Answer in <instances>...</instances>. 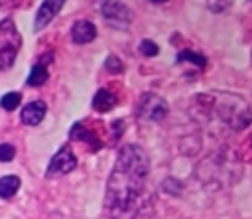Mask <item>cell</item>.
Returning a JSON list of instances; mask_svg holds the SVG:
<instances>
[{
	"mask_svg": "<svg viewBox=\"0 0 252 219\" xmlns=\"http://www.w3.org/2000/svg\"><path fill=\"white\" fill-rule=\"evenodd\" d=\"M150 172V158L146 150L138 144H124L118 150L114 168L106 182L104 205L112 215H128L136 209L144 180Z\"/></svg>",
	"mask_w": 252,
	"mask_h": 219,
	"instance_id": "obj_1",
	"label": "cell"
},
{
	"mask_svg": "<svg viewBox=\"0 0 252 219\" xmlns=\"http://www.w3.org/2000/svg\"><path fill=\"white\" fill-rule=\"evenodd\" d=\"M213 109L217 116L232 130H242L252 124V109L238 95H220L213 99Z\"/></svg>",
	"mask_w": 252,
	"mask_h": 219,
	"instance_id": "obj_2",
	"label": "cell"
},
{
	"mask_svg": "<svg viewBox=\"0 0 252 219\" xmlns=\"http://www.w3.org/2000/svg\"><path fill=\"white\" fill-rule=\"evenodd\" d=\"M22 47V36L12 18L0 22V71H8Z\"/></svg>",
	"mask_w": 252,
	"mask_h": 219,
	"instance_id": "obj_3",
	"label": "cell"
},
{
	"mask_svg": "<svg viewBox=\"0 0 252 219\" xmlns=\"http://www.w3.org/2000/svg\"><path fill=\"white\" fill-rule=\"evenodd\" d=\"M167 110H169L167 103L159 95H154V93L142 95L140 101H138V107H136L138 118L150 120V122H159L161 118H165Z\"/></svg>",
	"mask_w": 252,
	"mask_h": 219,
	"instance_id": "obj_4",
	"label": "cell"
},
{
	"mask_svg": "<svg viewBox=\"0 0 252 219\" xmlns=\"http://www.w3.org/2000/svg\"><path fill=\"white\" fill-rule=\"evenodd\" d=\"M100 12H102L104 22L116 30H126L134 20V12L120 0H106L102 4Z\"/></svg>",
	"mask_w": 252,
	"mask_h": 219,
	"instance_id": "obj_5",
	"label": "cell"
},
{
	"mask_svg": "<svg viewBox=\"0 0 252 219\" xmlns=\"http://www.w3.org/2000/svg\"><path fill=\"white\" fill-rule=\"evenodd\" d=\"M77 168V156L73 154V150L69 146H63L57 150V154L49 160V166L45 170L47 178H57V176H65L69 172H73Z\"/></svg>",
	"mask_w": 252,
	"mask_h": 219,
	"instance_id": "obj_6",
	"label": "cell"
},
{
	"mask_svg": "<svg viewBox=\"0 0 252 219\" xmlns=\"http://www.w3.org/2000/svg\"><path fill=\"white\" fill-rule=\"evenodd\" d=\"M63 4H65V0H43L41 6H39V10H37V14H35L33 30H35V32L43 30V28L59 14V10L63 8Z\"/></svg>",
	"mask_w": 252,
	"mask_h": 219,
	"instance_id": "obj_7",
	"label": "cell"
},
{
	"mask_svg": "<svg viewBox=\"0 0 252 219\" xmlns=\"http://www.w3.org/2000/svg\"><path fill=\"white\" fill-rule=\"evenodd\" d=\"M69 138L71 140H77L81 144H89V150L91 152H98L102 148V140L89 128H85L83 122H75L71 126V132H69Z\"/></svg>",
	"mask_w": 252,
	"mask_h": 219,
	"instance_id": "obj_8",
	"label": "cell"
},
{
	"mask_svg": "<svg viewBox=\"0 0 252 219\" xmlns=\"http://www.w3.org/2000/svg\"><path fill=\"white\" fill-rule=\"evenodd\" d=\"M45 112H47V107H45L43 101H32V103H28V105L22 109L20 116H22V122H24V124H28V126H37V124L43 120Z\"/></svg>",
	"mask_w": 252,
	"mask_h": 219,
	"instance_id": "obj_9",
	"label": "cell"
},
{
	"mask_svg": "<svg viewBox=\"0 0 252 219\" xmlns=\"http://www.w3.org/2000/svg\"><path fill=\"white\" fill-rule=\"evenodd\" d=\"M94 37H96V28H94L93 22H89V20H79V22L73 24V28H71V39H73L75 43H79V45L91 43Z\"/></svg>",
	"mask_w": 252,
	"mask_h": 219,
	"instance_id": "obj_10",
	"label": "cell"
},
{
	"mask_svg": "<svg viewBox=\"0 0 252 219\" xmlns=\"http://www.w3.org/2000/svg\"><path fill=\"white\" fill-rule=\"evenodd\" d=\"M91 105H93V109H94L96 112H108V110L116 105V97H114L108 89H98V91L94 93Z\"/></svg>",
	"mask_w": 252,
	"mask_h": 219,
	"instance_id": "obj_11",
	"label": "cell"
},
{
	"mask_svg": "<svg viewBox=\"0 0 252 219\" xmlns=\"http://www.w3.org/2000/svg\"><path fill=\"white\" fill-rule=\"evenodd\" d=\"M43 59H45V55H43ZM43 59H39V61L32 67V71H30V75H28V81H26L30 87H41V85L47 81L49 71H47V63H45Z\"/></svg>",
	"mask_w": 252,
	"mask_h": 219,
	"instance_id": "obj_12",
	"label": "cell"
},
{
	"mask_svg": "<svg viewBox=\"0 0 252 219\" xmlns=\"http://www.w3.org/2000/svg\"><path fill=\"white\" fill-rule=\"evenodd\" d=\"M22 185V180L16 176V174H8V176H2L0 178V197L2 199H10L18 193Z\"/></svg>",
	"mask_w": 252,
	"mask_h": 219,
	"instance_id": "obj_13",
	"label": "cell"
},
{
	"mask_svg": "<svg viewBox=\"0 0 252 219\" xmlns=\"http://www.w3.org/2000/svg\"><path fill=\"white\" fill-rule=\"evenodd\" d=\"M183 61L193 63L197 69H205V65H207L205 55L195 53V51H191V49H183V51H179V53H177V63H183Z\"/></svg>",
	"mask_w": 252,
	"mask_h": 219,
	"instance_id": "obj_14",
	"label": "cell"
},
{
	"mask_svg": "<svg viewBox=\"0 0 252 219\" xmlns=\"http://www.w3.org/2000/svg\"><path fill=\"white\" fill-rule=\"evenodd\" d=\"M20 101H22V95L16 93V91H10V93H6V95L0 97V107L4 110H16V107L20 105Z\"/></svg>",
	"mask_w": 252,
	"mask_h": 219,
	"instance_id": "obj_15",
	"label": "cell"
},
{
	"mask_svg": "<svg viewBox=\"0 0 252 219\" xmlns=\"http://www.w3.org/2000/svg\"><path fill=\"white\" fill-rule=\"evenodd\" d=\"M140 53L146 55V57H156V55L159 53V47H158V43L152 41V39H142V41H140Z\"/></svg>",
	"mask_w": 252,
	"mask_h": 219,
	"instance_id": "obj_16",
	"label": "cell"
},
{
	"mask_svg": "<svg viewBox=\"0 0 252 219\" xmlns=\"http://www.w3.org/2000/svg\"><path fill=\"white\" fill-rule=\"evenodd\" d=\"M104 67H106V71H110V73H122V71H124V65H122V61H120L116 55H108L106 61H104Z\"/></svg>",
	"mask_w": 252,
	"mask_h": 219,
	"instance_id": "obj_17",
	"label": "cell"
},
{
	"mask_svg": "<svg viewBox=\"0 0 252 219\" xmlns=\"http://www.w3.org/2000/svg\"><path fill=\"white\" fill-rule=\"evenodd\" d=\"M16 156V148L10 142H2L0 144V162H12Z\"/></svg>",
	"mask_w": 252,
	"mask_h": 219,
	"instance_id": "obj_18",
	"label": "cell"
},
{
	"mask_svg": "<svg viewBox=\"0 0 252 219\" xmlns=\"http://www.w3.org/2000/svg\"><path fill=\"white\" fill-rule=\"evenodd\" d=\"M163 189H165L167 193H171V195H173V193L177 195V193L181 191V183H179L177 180L169 178V180H165V182H163Z\"/></svg>",
	"mask_w": 252,
	"mask_h": 219,
	"instance_id": "obj_19",
	"label": "cell"
},
{
	"mask_svg": "<svg viewBox=\"0 0 252 219\" xmlns=\"http://www.w3.org/2000/svg\"><path fill=\"white\" fill-rule=\"evenodd\" d=\"M228 6V0H209V8L213 10V12H220V10H224Z\"/></svg>",
	"mask_w": 252,
	"mask_h": 219,
	"instance_id": "obj_20",
	"label": "cell"
},
{
	"mask_svg": "<svg viewBox=\"0 0 252 219\" xmlns=\"http://www.w3.org/2000/svg\"><path fill=\"white\" fill-rule=\"evenodd\" d=\"M150 2H154V4H161V2H167V0H150Z\"/></svg>",
	"mask_w": 252,
	"mask_h": 219,
	"instance_id": "obj_21",
	"label": "cell"
},
{
	"mask_svg": "<svg viewBox=\"0 0 252 219\" xmlns=\"http://www.w3.org/2000/svg\"><path fill=\"white\" fill-rule=\"evenodd\" d=\"M250 144H252V138H250Z\"/></svg>",
	"mask_w": 252,
	"mask_h": 219,
	"instance_id": "obj_22",
	"label": "cell"
}]
</instances>
